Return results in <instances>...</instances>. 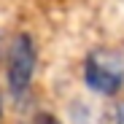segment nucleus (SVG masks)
Instances as JSON below:
<instances>
[{
  "mask_svg": "<svg viewBox=\"0 0 124 124\" xmlns=\"http://www.w3.org/2000/svg\"><path fill=\"white\" fill-rule=\"evenodd\" d=\"M84 81L97 94L113 97L124 84V62L116 51H92L84 59Z\"/></svg>",
  "mask_w": 124,
  "mask_h": 124,
  "instance_id": "nucleus-2",
  "label": "nucleus"
},
{
  "mask_svg": "<svg viewBox=\"0 0 124 124\" xmlns=\"http://www.w3.org/2000/svg\"><path fill=\"white\" fill-rule=\"evenodd\" d=\"M0 116H3V92H0Z\"/></svg>",
  "mask_w": 124,
  "mask_h": 124,
  "instance_id": "nucleus-5",
  "label": "nucleus"
},
{
  "mask_svg": "<svg viewBox=\"0 0 124 124\" xmlns=\"http://www.w3.org/2000/svg\"><path fill=\"white\" fill-rule=\"evenodd\" d=\"M32 73H35V43L27 32H19L6 54V81L16 100H22L30 92Z\"/></svg>",
  "mask_w": 124,
  "mask_h": 124,
  "instance_id": "nucleus-1",
  "label": "nucleus"
},
{
  "mask_svg": "<svg viewBox=\"0 0 124 124\" xmlns=\"http://www.w3.org/2000/svg\"><path fill=\"white\" fill-rule=\"evenodd\" d=\"M35 124H62L54 113H38V119H35Z\"/></svg>",
  "mask_w": 124,
  "mask_h": 124,
  "instance_id": "nucleus-4",
  "label": "nucleus"
},
{
  "mask_svg": "<svg viewBox=\"0 0 124 124\" xmlns=\"http://www.w3.org/2000/svg\"><path fill=\"white\" fill-rule=\"evenodd\" d=\"M100 124H124V102L111 105L105 113H102V121Z\"/></svg>",
  "mask_w": 124,
  "mask_h": 124,
  "instance_id": "nucleus-3",
  "label": "nucleus"
}]
</instances>
